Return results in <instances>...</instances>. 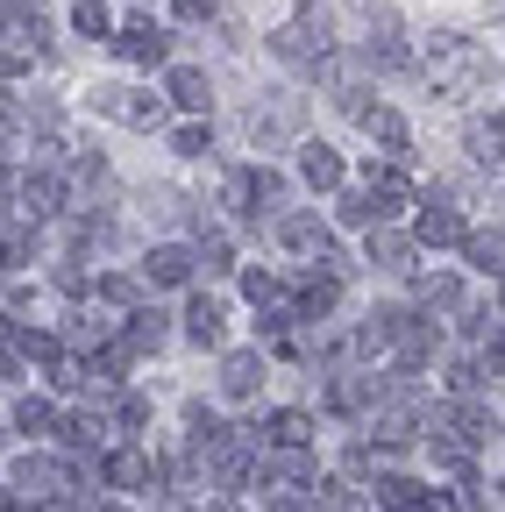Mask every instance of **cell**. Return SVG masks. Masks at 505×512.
<instances>
[{
	"mask_svg": "<svg viewBox=\"0 0 505 512\" xmlns=\"http://www.w3.org/2000/svg\"><path fill=\"white\" fill-rule=\"evenodd\" d=\"M484 72H491L484 43H470V36H434V43H427V79H434V93L463 100V93L484 86Z\"/></svg>",
	"mask_w": 505,
	"mask_h": 512,
	"instance_id": "cell-1",
	"label": "cell"
},
{
	"mask_svg": "<svg viewBox=\"0 0 505 512\" xmlns=\"http://www.w3.org/2000/svg\"><path fill=\"white\" fill-rule=\"evenodd\" d=\"M271 50L292 57V64H321V57L335 50V36H328V8H299V15L271 36Z\"/></svg>",
	"mask_w": 505,
	"mask_h": 512,
	"instance_id": "cell-2",
	"label": "cell"
},
{
	"mask_svg": "<svg viewBox=\"0 0 505 512\" xmlns=\"http://www.w3.org/2000/svg\"><path fill=\"white\" fill-rule=\"evenodd\" d=\"M36 57H43V15L0 22V72H29Z\"/></svg>",
	"mask_w": 505,
	"mask_h": 512,
	"instance_id": "cell-3",
	"label": "cell"
},
{
	"mask_svg": "<svg viewBox=\"0 0 505 512\" xmlns=\"http://www.w3.org/2000/svg\"><path fill=\"white\" fill-rule=\"evenodd\" d=\"M93 107L114 114V121H129V128H157L164 121V100L157 93H121V86H93Z\"/></svg>",
	"mask_w": 505,
	"mask_h": 512,
	"instance_id": "cell-4",
	"label": "cell"
},
{
	"mask_svg": "<svg viewBox=\"0 0 505 512\" xmlns=\"http://www.w3.org/2000/svg\"><path fill=\"white\" fill-rule=\"evenodd\" d=\"M193 271H200V256L178 249V242H157V249L143 256V278H150V285H185Z\"/></svg>",
	"mask_w": 505,
	"mask_h": 512,
	"instance_id": "cell-5",
	"label": "cell"
},
{
	"mask_svg": "<svg viewBox=\"0 0 505 512\" xmlns=\"http://www.w3.org/2000/svg\"><path fill=\"white\" fill-rule=\"evenodd\" d=\"M257 384H264V356H257V349H235V356L221 363V392H228V399H249Z\"/></svg>",
	"mask_w": 505,
	"mask_h": 512,
	"instance_id": "cell-6",
	"label": "cell"
},
{
	"mask_svg": "<svg viewBox=\"0 0 505 512\" xmlns=\"http://www.w3.org/2000/svg\"><path fill=\"white\" fill-rule=\"evenodd\" d=\"M114 50L129 57V64H164V29H150V22H129V29H114Z\"/></svg>",
	"mask_w": 505,
	"mask_h": 512,
	"instance_id": "cell-7",
	"label": "cell"
},
{
	"mask_svg": "<svg viewBox=\"0 0 505 512\" xmlns=\"http://www.w3.org/2000/svg\"><path fill=\"white\" fill-rule=\"evenodd\" d=\"M15 484L36 491V498H57V491H72V470H65V463H50V456H29V463L15 470Z\"/></svg>",
	"mask_w": 505,
	"mask_h": 512,
	"instance_id": "cell-8",
	"label": "cell"
},
{
	"mask_svg": "<svg viewBox=\"0 0 505 512\" xmlns=\"http://www.w3.org/2000/svg\"><path fill=\"white\" fill-rule=\"evenodd\" d=\"M370 200L385 207V214H399V207L413 200V185H406V171H399V164H370Z\"/></svg>",
	"mask_w": 505,
	"mask_h": 512,
	"instance_id": "cell-9",
	"label": "cell"
},
{
	"mask_svg": "<svg viewBox=\"0 0 505 512\" xmlns=\"http://www.w3.org/2000/svg\"><path fill=\"white\" fill-rule=\"evenodd\" d=\"M278 242H285V249H306V256H321V249H328V228L313 221V214H285V221H278Z\"/></svg>",
	"mask_w": 505,
	"mask_h": 512,
	"instance_id": "cell-10",
	"label": "cell"
},
{
	"mask_svg": "<svg viewBox=\"0 0 505 512\" xmlns=\"http://www.w3.org/2000/svg\"><path fill=\"white\" fill-rule=\"evenodd\" d=\"M164 93H171L185 114H207V72H193V64H178V72L164 79Z\"/></svg>",
	"mask_w": 505,
	"mask_h": 512,
	"instance_id": "cell-11",
	"label": "cell"
},
{
	"mask_svg": "<svg viewBox=\"0 0 505 512\" xmlns=\"http://www.w3.org/2000/svg\"><path fill=\"white\" fill-rule=\"evenodd\" d=\"M356 121H363V128H370V136H377V143H385L392 157H406V121H399L392 107H363Z\"/></svg>",
	"mask_w": 505,
	"mask_h": 512,
	"instance_id": "cell-12",
	"label": "cell"
},
{
	"mask_svg": "<svg viewBox=\"0 0 505 512\" xmlns=\"http://www.w3.org/2000/svg\"><path fill=\"white\" fill-rule=\"evenodd\" d=\"M107 484L143 491V484H150V456H143V448H121V456H107Z\"/></svg>",
	"mask_w": 505,
	"mask_h": 512,
	"instance_id": "cell-13",
	"label": "cell"
},
{
	"mask_svg": "<svg viewBox=\"0 0 505 512\" xmlns=\"http://www.w3.org/2000/svg\"><path fill=\"white\" fill-rule=\"evenodd\" d=\"M57 200H65V185H57L50 171H43V178H36V171L22 178V214H36V221H43V214H57Z\"/></svg>",
	"mask_w": 505,
	"mask_h": 512,
	"instance_id": "cell-14",
	"label": "cell"
},
{
	"mask_svg": "<svg viewBox=\"0 0 505 512\" xmlns=\"http://www.w3.org/2000/svg\"><path fill=\"white\" fill-rule=\"evenodd\" d=\"M420 242H463V214H456L449 200H434V207L420 214Z\"/></svg>",
	"mask_w": 505,
	"mask_h": 512,
	"instance_id": "cell-15",
	"label": "cell"
},
{
	"mask_svg": "<svg viewBox=\"0 0 505 512\" xmlns=\"http://www.w3.org/2000/svg\"><path fill=\"white\" fill-rule=\"evenodd\" d=\"M185 335H193L200 349H214L221 342V306L214 299H193V306H185Z\"/></svg>",
	"mask_w": 505,
	"mask_h": 512,
	"instance_id": "cell-16",
	"label": "cell"
},
{
	"mask_svg": "<svg viewBox=\"0 0 505 512\" xmlns=\"http://www.w3.org/2000/svg\"><path fill=\"white\" fill-rule=\"evenodd\" d=\"M335 292H342L335 278H306V285H299V299H292V313H299V320H321V313L335 306Z\"/></svg>",
	"mask_w": 505,
	"mask_h": 512,
	"instance_id": "cell-17",
	"label": "cell"
},
{
	"mask_svg": "<svg viewBox=\"0 0 505 512\" xmlns=\"http://www.w3.org/2000/svg\"><path fill=\"white\" fill-rule=\"evenodd\" d=\"M264 434H271L278 448H306V434H313V420L285 406V413H271V420H264Z\"/></svg>",
	"mask_w": 505,
	"mask_h": 512,
	"instance_id": "cell-18",
	"label": "cell"
},
{
	"mask_svg": "<svg viewBox=\"0 0 505 512\" xmlns=\"http://www.w3.org/2000/svg\"><path fill=\"white\" fill-rule=\"evenodd\" d=\"M292 121H299V100H271V107H257V114H249V128H257L264 143H271V136H285Z\"/></svg>",
	"mask_w": 505,
	"mask_h": 512,
	"instance_id": "cell-19",
	"label": "cell"
},
{
	"mask_svg": "<svg viewBox=\"0 0 505 512\" xmlns=\"http://www.w3.org/2000/svg\"><path fill=\"white\" fill-rule=\"evenodd\" d=\"M335 214H342L349 228H377V221H385V207L370 200V185H363V192H342V200H335Z\"/></svg>",
	"mask_w": 505,
	"mask_h": 512,
	"instance_id": "cell-20",
	"label": "cell"
},
{
	"mask_svg": "<svg viewBox=\"0 0 505 512\" xmlns=\"http://www.w3.org/2000/svg\"><path fill=\"white\" fill-rule=\"evenodd\" d=\"M157 342H164V313H157V306H136V313H129V356H136V349H157Z\"/></svg>",
	"mask_w": 505,
	"mask_h": 512,
	"instance_id": "cell-21",
	"label": "cell"
},
{
	"mask_svg": "<svg viewBox=\"0 0 505 512\" xmlns=\"http://www.w3.org/2000/svg\"><path fill=\"white\" fill-rule=\"evenodd\" d=\"M306 185H342V157L328 143H306Z\"/></svg>",
	"mask_w": 505,
	"mask_h": 512,
	"instance_id": "cell-22",
	"label": "cell"
},
{
	"mask_svg": "<svg viewBox=\"0 0 505 512\" xmlns=\"http://www.w3.org/2000/svg\"><path fill=\"white\" fill-rule=\"evenodd\" d=\"M370 264L406 271V264H413V242H406V235H370Z\"/></svg>",
	"mask_w": 505,
	"mask_h": 512,
	"instance_id": "cell-23",
	"label": "cell"
},
{
	"mask_svg": "<svg viewBox=\"0 0 505 512\" xmlns=\"http://www.w3.org/2000/svg\"><path fill=\"white\" fill-rule=\"evenodd\" d=\"M377 441H385V448L413 441V413H406V406H385V413H377Z\"/></svg>",
	"mask_w": 505,
	"mask_h": 512,
	"instance_id": "cell-24",
	"label": "cell"
},
{
	"mask_svg": "<svg viewBox=\"0 0 505 512\" xmlns=\"http://www.w3.org/2000/svg\"><path fill=\"white\" fill-rule=\"evenodd\" d=\"M242 292L257 299V306H285V285H278L271 271H242Z\"/></svg>",
	"mask_w": 505,
	"mask_h": 512,
	"instance_id": "cell-25",
	"label": "cell"
},
{
	"mask_svg": "<svg viewBox=\"0 0 505 512\" xmlns=\"http://www.w3.org/2000/svg\"><path fill=\"white\" fill-rule=\"evenodd\" d=\"M463 249H470V264H477V271L498 278V228H491V235H463Z\"/></svg>",
	"mask_w": 505,
	"mask_h": 512,
	"instance_id": "cell-26",
	"label": "cell"
},
{
	"mask_svg": "<svg viewBox=\"0 0 505 512\" xmlns=\"http://www.w3.org/2000/svg\"><path fill=\"white\" fill-rule=\"evenodd\" d=\"M470 157H477V164H498V114H491L484 128H470Z\"/></svg>",
	"mask_w": 505,
	"mask_h": 512,
	"instance_id": "cell-27",
	"label": "cell"
},
{
	"mask_svg": "<svg viewBox=\"0 0 505 512\" xmlns=\"http://www.w3.org/2000/svg\"><path fill=\"white\" fill-rule=\"evenodd\" d=\"M72 29H79V36H107V8H100V0H79V8H72Z\"/></svg>",
	"mask_w": 505,
	"mask_h": 512,
	"instance_id": "cell-28",
	"label": "cell"
},
{
	"mask_svg": "<svg viewBox=\"0 0 505 512\" xmlns=\"http://www.w3.org/2000/svg\"><path fill=\"white\" fill-rule=\"evenodd\" d=\"M171 150H178V157H207V128H200V121H185L178 136H171Z\"/></svg>",
	"mask_w": 505,
	"mask_h": 512,
	"instance_id": "cell-29",
	"label": "cell"
},
{
	"mask_svg": "<svg viewBox=\"0 0 505 512\" xmlns=\"http://www.w3.org/2000/svg\"><path fill=\"white\" fill-rule=\"evenodd\" d=\"M100 434H107V427H100L93 413H79V420H65V441H72V448H93Z\"/></svg>",
	"mask_w": 505,
	"mask_h": 512,
	"instance_id": "cell-30",
	"label": "cell"
},
{
	"mask_svg": "<svg viewBox=\"0 0 505 512\" xmlns=\"http://www.w3.org/2000/svg\"><path fill=\"white\" fill-rule=\"evenodd\" d=\"M420 299H427V306H456V278H434V271H427V278H420Z\"/></svg>",
	"mask_w": 505,
	"mask_h": 512,
	"instance_id": "cell-31",
	"label": "cell"
},
{
	"mask_svg": "<svg viewBox=\"0 0 505 512\" xmlns=\"http://www.w3.org/2000/svg\"><path fill=\"white\" fill-rule=\"evenodd\" d=\"M413 477H377V498H385V505H413Z\"/></svg>",
	"mask_w": 505,
	"mask_h": 512,
	"instance_id": "cell-32",
	"label": "cell"
},
{
	"mask_svg": "<svg viewBox=\"0 0 505 512\" xmlns=\"http://www.w3.org/2000/svg\"><path fill=\"white\" fill-rule=\"evenodd\" d=\"M15 427L43 434V427H50V406H43V399H22V406H15Z\"/></svg>",
	"mask_w": 505,
	"mask_h": 512,
	"instance_id": "cell-33",
	"label": "cell"
},
{
	"mask_svg": "<svg viewBox=\"0 0 505 512\" xmlns=\"http://www.w3.org/2000/svg\"><path fill=\"white\" fill-rule=\"evenodd\" d=\"M100 299H114V306H136V278H100Z\"/></svg>",
	"mask_w": 505,
	"mask_h": 512,
	"instance_id": "cell-34",
	"label": "cell"
},
{
	"mask_svg": "<svg viewBox=\"0 0 505 512\" xmlns=\"http://www.w3.org/2000/svg\"><path fill=\"white\" fill-rule=\"evenodd\" d=\"M413 505H420V512H463L449 491H413Z\"/></svg>",
	"mask_w": 505,
	"mask_h": 512,
	"instance_id": "cell-35",
	"label": "cell"
},
{
	"mask_svg": "<svg viewBox=\"0 0 505 512\" xmlns=\"http://www.w3.org/2000/svg\"><path fill=\"white\" fill-rule=\"evenodd\" d=\"M221 8V0H178V22H207Z\"/></svg>",
	"mask_w": 505,
	"mask_h": 512,
	"instance_id": "cell-36",
	"label": "cell"
},
{
	"mask_svg": "<svg viewBox=\"0 0 505 512\" xmlns=\"http://www.w3.org/2000/svg\"><path fill=\"white\" fill-rule=\"evenodd\" d=\"M121 427H150V406L143 399H121Z\"/></svg>",
	"mask_w": 505,
	"mask_h": 512,
	"instance_id": "cell-37",
	"label": "cell"
},
{
	"mask_svg": "<svg viewBox=\"0 0 505 512\" xmlns=\"http://www.w3.org/2000/svg\"><path fill=\"white\" fill-rule=\"evenodd\" d=\"M15 370H22V356H15L8 342H0V377H15Z\"/></svg>",
	"mask_w": 505,
	"mask_h": 512,
	"instance_id": "cell-38",
	"label": "cell"
},
{
	"mask_svg": "<svg viewBox=\"0 0 505 512\" xmlns=\"http://www.w3.org/2000/svg\"><path fill=\"white\" fill-rule=\"evenodd\" d=\"M0 512H22V505H15V498H8V491H0Z\"/></svg>",
	"mask_w": 505,
	"mask_h": 512,
	"instance_id": "cell-39",
	"label": "cell"
},
{
	"mask_svg": "<svg viewBox=\"0 0 505 512\" xmlns=\"http://www.w3.org/2000/svg\"><path fill=\"white\" fill-rule=\"evenodd\" d=\"M214 512H228V505H214Z\"/></svg>",
	"mask_w": 505,
	"mask_h": 512,
	"instance_id": "cell-40",
	"label": "cell"
}]
</instances>
